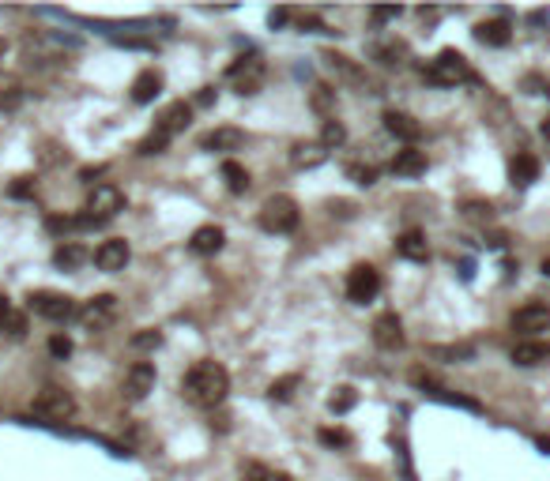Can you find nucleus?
I'll list each match as a JSON object with an SVG mask.
<instances>
[{"mask_svg":"<svg viewBox=\"0 0 550 481\" xmlns=\"http://www.w3.org/2000/svg\"><path fill=\"white\" fill-rule=\"evenodd\" d=\"M332 105H336V90L328 83L313 87V110H317V113H332Z\"/></svg>","mask_w":550,"mask_h":481,"instance_id":"obj_29","label":"nucleus"},{"mask_svg":"<svg viewBox=\"0 0 550 481\" xmlns=\"http://www.w3.org/2000/svg\"><path fill=\"white\" fill-rule=\"evenodd\" d=\"M332 64V68L339 72L347 79V83H358V87H370V79H365V72L358 68V64H351V57H343V53H328V57H324Z\"/></svg>","mask_w":550,"mask_h":481,"instance_id":"obj_24","label":"nucleus"},{"mask_svg":"<svg viewBox=\"0 0 550 481\" xmlns=\"http://www.w3.org/2000/svg\"><path fill=\"white\" fill-rule=\"evenodd\" d=\"M53 260H57V267H68V271H72V267H80V263L87 260V252L76 245V240H68V245H61V248H57V256H53Z\"/></svg>","mask_w":550,"mask_h":481,"instance_id":"obj_27","label":"nucleus"},{"mask_svg":"<svg viewBox=\"0 0 550 481\" xmlns=\"http://www.w3.org/2000/svg\"><path fill=\"white\" fill-rule=\"evenodd\" d=\"M264 60L256 57V53H249V57H238L230 64V72H227V79H230V87L238 90V95H256L260 87H264Z\"/></svg>","mask_w":550,"mask_h":481,"instance_id":"obj_5","label":"nucleus"},{"mask_svg":"<svg viewBox=\"0 0 550 481\" xmlns=\"http://www.w3.org/2000/svg\"><path fill=\"white\" fill-rule=\"evenodd\" d=\"M321 444H328V448H347L351 436H347L343 429H321Z\"/></svg>","mask_w":550,"mask_h":481,"instance_id":"obj_38","label":"nucleus"},{"mask_svg":"<svg viewBox=\"0 0 550 481\" xmlns=\"http://www.w3.org/2000/svg\"><path fill=\"white\" fill-rule=\"evenodd\" d=\"M373 342L381 346V350H400L403 346V324L396 312H381L373 319Z\"/></svg>","mask_w":550,"mask_h":481,"instance_id":"obj_13","label":"nucleus"},{"mask_svg":"<svg viewBox=\"0 0 550 481\" xmlns=\"http://www.w3.org/2000/svg\"><path fill=\"white\" fill-rule=\"evenodd\" d=\"M222 240H227V233H222L219 226H200V230L192 233L189 248L196 252V256H215V252L222 248Z\"/></svg>","mask_w":550,"mask_h":481,"instance_id":"obj_19","label":"nucleus"},{"mask_svg":"<svg viewBox=\"0 0 550 481\" xmlns=\"http://www.w3.org/2000/svg\"><path fill=\"white\" fill-rule=\"evenodd\" d=\"M377 293H381V275H377V267H370V263L351 267V275H347V297L355 301V305H365V301H373Z\"/></svg>","mask_w":550,"mask_h":481,"instance_id":"obj_8","label":"nucleus"},{"mask_svg":"<svg viewBox=\"0 0 550 481\" xmlns=\"http://www.w3.org/2000/svg\"><path fill=\"white\" fill-rule=\"evenodd\" d=\"M513 331L520 335H539V331H550V305L543 301H531L524 309L513 312Z\"/></svg>","mask_w":550,"mask_h":481,"instance_id":"obj_10","label":"nucleus"},{"mask_svg":"<svg viewBox=\"0 0 550 481\" xmlns=\"http://www.w3.org/2000/svg\"><path fill=\"white\" fill-rule=\"evenodd\" d=\"M426 79L434 87H456V83H467L471 79V64L464 60V53L456 49H441L434 60L426 64Z\"/></svg>","mask_w":550,"mask_h":481,"instance_id":"obj_2","label":"nucleus"},{"mask_svg":"<svg viewBox=\"0 0 550 481\" xmlns=\"http://www.w3.org/2000/svg\"><path fill=\"white\" fill-rule=\"evenodd\" d=\"M19 102H23V90L19 87H8L4 95H0V110H19Z\"/></svg>","mask_w":550,"mask_h":481,"instance_id":"obj_40","label":"nucleus"},{"mask_svg":"<svg viewBox=\"0 0 550 481\" xmlns=\"http://www.w3.org/2000/svg\"><path fill=\"white\" fill-rule=\"evenodd\" d=\"M155 380H159V376H155V365H151V361H136V365L128 369L121 391H125L128 403H140V398H147V395L155 391Z\"/></svg>","mask_w":550,"mask_h":481,"instance_id":"obj_9","label":"nucleus"},{"mask_svg":"<svg viewBox=\"0 0 550 481\" xmlns=\"http://www.w3.org/2000/svg\"><path fill=\"white\" fill-rule=\"evenodd\" d=\"M8 316H11V301L4 297V293H0V324H4Z\"/></svg>","mask_w":550,"mask_h":481,"instance_id":"obj_44","label":"nucleus"},{"mask_svg":"<svg viewBox=\"0 0 550 481\" xmlns=\"http://www.w3.org/2000/svg\"><path fill=\"white\" fill-rule=\"evenodd\" d=\"M347 177H351V181H358V184H365V189H370V184L377 181V169H373V166H358V162H355V166H347Z\"/></svg>","mask_w":550,"mask_h":481,"instance_id":"obj_35","label":"nucleus"},{"mask_svg":"<svg viewBox=\"0 0 550 481\" xmlns=\"http://www.w3.org/2000/svg\"><path fill=\"white\" fill-rule=\"evenodd\" d=\"M181 391H185V398L192 406L212 410L230 391V372L222 369L219 361H196V365L185 372V380H181Z\"/></svg>","mask_w":550,"mask_h":481,"instance_id":"obj_1","label":"nucleus"},{"mask_svg":"<svg viewBox=\"0 0 550 481\" xmlns=\"http://www.w3.org/2000/svg\"><path fill=\"white\" fill-rule=\"evenodd\" d=\"M291 158H294V166H317V162H324V147H313V143H298Z\"/></svg>","mask_w":550,"mask_h":481,"instance_id":"obj_28","label":"nucleus"},{"mask_svg":"<svg viewBox=\"0 0 550 481\" xmlns=\"http://www.w3.org/2000/svg\"><path fill=\"white\" fill-rule=\"evenodd\" d=\"M27 192H31V177H19L11 184V196H27Z\"/></svg>","mask_w":550,"mask_h":481,"instance_id":"obj_43","label":"nucleus"},{"mask_svg":"<svg viewBox=\"0 0 550 481\" xmlns=\"http://www.w3.org/2000/svg\"><path fill=\"white\" fill-rule=\"evenodd\" d=\"M159 90H162V75L155 72V68L140 72V75L133 79V102H140V105L155 102V98H159Z\"/></svg>","mask_w":550,"mask_h":481,"instance_id":"obj_20","label":"nucleus"},{"mask_svg":"<svg viewBox=\"0 0 550 481\" xmlns=\"http://www.w3.org/2000/svg\"><path fill=\"white\" fill-rule=\"evenodd\" d=\"M87 215L95 218V222H110L117 211H125V192L117 189V184H95V192H90V199H87Z\"/></svg>","mask_w":550,"mask_h":481,"instance_id":"obj_6","label":"nucleus"},{"mask_svg":"<svg viewBox=\"0 0 550 481\" xmlns=\"http://www.w3.org/2000/svg\"><path fill=\"white\" fill-rule=\"evenodd\" d=\"M215 98V87H204L200 90V95H196V102H200V105H207V102H212Z\"/></svg>","mask_w":550,"mask_h":481,"instance_id":"obj_45","label":"nucleus"},{"mask_svg":"<svg viewBox=\"0 0 550 481\" xmlns=\"http://www.w3.org/2000/svg\"><path fill=\"white\" fill-rule=\"evenodd\" d=\"M31 413H34V418H42V421H68L76 413V398L68 391H61V387H46V391L34 395Z\"/></svg>","mask_w":550,"mask_h":481,"instance_id":"obj_4","label":"nucleus"},{"mask_svg":"<svg viewBox=\"0 0 550 481\" xmlns=\"http://www.w3.org/2000/svg\"><path fill=\"white\" fill-rule=\"evenodd\" d=\"M543 139H546V143H550V117H546V120H543Z\"/></svg>","mask_w":550,"mask_h":481,"instance_id":"obj_46","label":"nucleus"},{"mask_svg":"<svg viewBox=\"0 0 550 481\" xmlns=\"http://www.w3.org/2000/svg\"><path fill=\"white\" fill-rule=\"evenodd\" d=\"M543 271H546V275H550V260H546V263H543Z\"/></svg>","mask_w":550,"mask_h":481,"instance_id":"obj_47","label":"nucleus"},{"mask_svg":"<svg viewBox=\"0 0 550 481\" xmlns=\"http://www.w3.org/2000/svg\"><path fill=\"white\" fill-rule=\"evenodd\" d=\"M396 252H400L403 260H411V263H426V256H430V240H426L422 230H408V233H400Z\"/></svg>","mask_w":550,"mask_h":481,"instance_id":"obj_17","label":"nucleus"},{"mask_svg":"<svg viewBox=\"0 0 550 481\" xmlns=\"http://www.w3.org/2000/svg\"><path fill=\"white\" fill-rule=\"evenodd\" d=\"M434 354L437 361H471L475 357V346H467V342H452V346H434Z\"/></svg>","mask_w":550,"mask_h":481,"instance_id":"obj_25","label":"nucleus"},{"mask_svg":"<svg viewBox=\"0 0 550 481\" xmlns=\"http://www.w3.org/2000/svg\"><path fill=\"white\" fill-rule=\"evenodd\" d=\"M370 16H373V23H388V19L400 16V8H373Z\"/></svg>","mask_w":550,"mask_h":481,"instance_id":"obj_42","label":"nucleus"},{"mask_svg":"<svg viewBox=\"0 0 550 481\" xmlns=\"http://www.w3.org/2000/svg\"><path fill=\"white\" fill-rule=\"evenodd\" d=\"M381 120H385V128L392 132V136H396V139H403V143H415L418 136H422V125H418L415 117L400 113V110H388Z\"/></svg>","mask_w":550,"mask_h":481,"instance_id":"obj_16","label":"nucleus"},{"mask_svg":"<svg viewBox=\"0 0 550 481\" xmlns=\"http://www.w3.org/2000/svg\"><path fill=\"white\" fill-rule=\"evenodd\" d=\"M80 319H83V327H87V331H106L113 319H117V297L102 293V297L87 301V309L80 312Z\"/></svg>","mask_w":550,"mask_h":481,"instance_id":"obj_12","label":"nucleus"},{"mask_svg":"<svg viewBox=\"0 0 550 481\" xmlns=\"http://www.w3.org/2000/svg\"><path fill=\"white\" fill-rule=\"evenodd\" d=\"M49 354L64 361V357L72 354V339H68V335H53V339H49Z\"/></svg>","mask_w":550,"mask_h":481,"instance_id":"obj_39","label":"nucleus"},{"mask_svg":"<svg viewBox=\"0 0 550 481\" xmlns=\"http://www.w3.org/2000/svg\"><path fill=\"white\" fill-rule=\"evenodd\" d=\"M31 309H34L38 316L53 319V324H64V319H72L76 312H80L68 293H53V290H38V293H31Z\"/></svg>","mask_w":550,"mask_h":481,"instance_id":"obj_7","label":"nucleus"},{"mask_svg":"<svg viewBox=\"0 0 550 481\" xmlns=\"http://www.w3.org/2000/svg\"><path fill=\"white\" fill-rule=\"evenodd\" d=\"M328 406L336 413H347L351 406H355V387H336V395L328 398Z\"/></svg>","mask_w":550,"mask_h":481,"instance_id":"obj_31","label":"nucleus"},{"mask_svg":"<svg viewBox=\"0 0 550 481\" xmlns=\"http://www.w3.org/2000/svg\"><path fill=\"white\" fill-rule=\"evenodd\" d=\"M347 139V128L339 125V120H324V128H321V147H339Z\"/></svg>","mask_w":550,"mask_h":481,"instance_id":"obj_30","label":"nucleus"},{"mask_svg":"<svg viewBox=\"0 0 550 481\" xmlns=\"http://www.w3.org/2000/svg\"><path fill=\"white\" fill-rule=\"evenodd\" d=\"M0 53H4V42H0Z\"/></svg>","mask_w":550,"mask_h":481,"instance_id":"obj_48","label":"nucleus"},{"mask_svg":"<svg viewBox=\"0 0 550 481\" xmlns=\"http://www.w3.org/2000/svg\"><path fill=\"white\" fill-rule=\"evenodd\" d=\"M524 87H528L531 95H550V83H543L539 75H528V79H524Z\"/></svg>","mask_w":550,"mask_h":481,"instance_id":"obj_41","label":"nucleus"},{"mask_svg":"<svg viewBox=\"0 0 550 481\" xmlns=\"http://www.w3.org/2000/svg\"><path fill=\"white\" fill-rule=\"evenodd\" d=\"M222 181H227L230 192H245V189H249V173H245V166H238V162H222Z\"/></svg>","mask_w":550,"mask_h":481,"instance_id":"obj_26","label":"nucleus"},{"mask_svg":"<svg viewBox=\"0 0 550 481\" xmlns=\"http://www.w3.org/2000/svg\"><path fill=\"white\" fill-rule=\"evenodd\" d=\"M298 218H302V211L291 196H271L264 207H260V226H264L268 233H291L298 230Z\"/></svg>","mask_w":550,"mask_h":481,"instance_id":"obj_3","label":"nucleus"},{"mask_svg":"<svg viewBox=\"0 0 550 481\" xmlns=\"http://www.w3.org/2000/svg\"><path fill=\"white\" fill-rule=\"evenodd\" d=\"M294 387H298V376H283V380H275V384L268 387V395H271V398H291Z\"/></svg>","mask_w":550,"mask_h":481,"instance_id":"obj_36","label":"nucleus"},{"mask_svg":"<svg viewBox=\"0 0 550 481\" xmlns=\"http://www.w3.org/2000/svg\"><path fill=\"white\" fill-rule=\"evenodd\" d=\"M0 331H8V335H11V339H23V335H27V316H23V312H16V309H11V316L4 319V324H0Z\"/></svg>","mask_w":550,"mask_h":481,"instance_id":"obj_33","label":"nucleus"},{"mask_svg":"<svg viewBox=\"0 0 550 481\" xmlns=\"http://www.w3.org/2000/svg\"><path fill=\"white\" fill-rule=\"evenodd\" d=\"M513 365H520V369H535V365H546L550 361V342H539V339H524V342H517L513 346Z\"/></svg>","mask_w":550,"mask_h":481,"instance_id":"obj_14","label":"nucleus"},{"mask_svg":"<svg viewBox=\"0 0 550 481\" xmlns=\"http://www.w3.org/2000/svg\"><path fill=\"white\" fill-rule=\"evenodd\" d=\"M166 147H170V139L162 136V132H151V136L140 143V154H162Z\"/></svg>","mask_w":550,"mask_h":481,"instance_id":"obj_34","label":"nucleus"},{"mask_svg":"<svg viewBox=\"0 0 550 481\" xmlns=\"http://www.w3.org/2000/svg\"><path fill=\"white\" fill-rule=\"evenodd\" d=\"M426 169V154L418 151V147H403L392 158V173H403V177H418V173Z\"/></svg>","mask_w":550,"mask_h":481,"instance_id":"obj_21","label":"nucleus"},{"mask_svg":"<svg viewBox=\"0 0 550 481\" xmlns=\"http://www.w3.org/2000/svg\"><path fill=\"white\" fill-rule=\"evenodd\" d=\"M192 120V105H185V102H174L170 110L155 120V132H162L166 139H174L177 132H185V125Z\"/></svg>","mask_w":550,"mask_h":481,"instance_id":"obj_15","label":"nucleus"},{"mask_svg":"<svg viewBox=\"0 0 550 481\" xmlns=\"http://www.w3.org/2000/svg\"><path fill=\"white\" fill-rule=\"evenodd\" d=\"M475 34H479V42L482 46H509V38H513V31H509V23L505 19H487V23H479L475 26Z\"/></svg>","mask_w":550,"mask_h":481,"instance_id":"obj_23","label":"nucleus"},{"mask_svg":"<svg viewBox=\"0 0 550 481\" xmlns=\"http://www.w3.org/2000/svg\"><path fill=\"white\" fill-rule=\"evenodd\" d=\"M464 215L475 218V222H490L494 207H490V204H479V199H471V204H464Z\"/></svg>","mask_w":550,"mask_h":481,"instance_id":"obj_37","label":"nucleus"},{"mask_svg":"<svg viewBox=\"0 0 550 481\" xmlns=\"http://www.w3.org/2000/svg\"><path fill=\"white\" fill-rule=\"evenodd\" d=\"M242 143H245V132L242 128H212L200 139L204 151H242Z\"/></svg>","mask_w":550,"mask_h":481,"instance_id":"obj_18","label":"nucleus"},{"mask_svg":"<svg viewBox=\"0 0 550 481\" xmlns=\"http://www.w3.org/2000/svg\"><path fill=\"white\" fill-rule=\"evenodd\" d=\"M128 260H133V248H128V240H121V237H110V240H102V245L95 248V267L98 271H125Z\"/></svg>","mask_w":550,"mask_h":481,"instance_id":"obj_11","label":"nucleus"},{"mask_svg":"<svg viewBox=\"0 0 550 481\" xmlns=\"http://www.w3.org/2000/svg\"><path fill=\"white\" fill-rule=\"evenodd\" d=\"M159 342H162V331H159V327H143L140 335H133V346H136V350H155Z\"/></svg>","mask_w":550,"mask_h":481,"instance_id":"obj_32","label":"nucleus"},{"mask_svg":"<svg viewBox=\"0 0 550 481\" xmlns=\"http://www.w3.org/2000/svg\"><path fill=\"white\" fill-rule=\"evenodd\" d=\"M509 177H513V184H520V189H524V184H531L535 177H539V158L528 154V151L517 154L513 162H509Z\"/></svg>","mask_w":550,"mask_h":481,"instance_id":"obj_22","label":"nucleus"}]
</instances>
